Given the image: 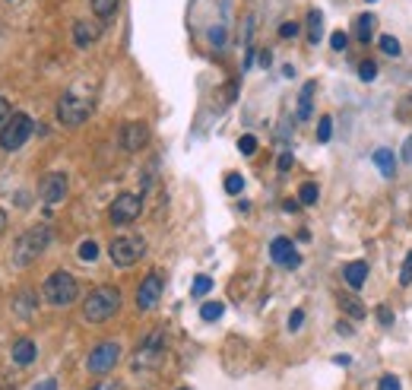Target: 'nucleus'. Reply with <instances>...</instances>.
<instances>
[{
	"mask_svg": "<svg viewBox=\"0 0 412 390\" xmlns=\"http://www.w3.org/2000/svg\"><path fill=\"white\" fill-rule=\"evenodd\" d=\"M118 311H120V289H114V286L92 289V295L82 301V317H86L89 324H105V320H111Z\"/></svg>",
	"mask_w": 412,
	"mask_h": 390,
	"instance_id": "1",
	"label": "nucleus"
},
{
	"mask_svg": "<svg viewBox=\"0 0 412 390\" xmlns=\"http://www.w3.org/2000/svg\"><path fill=\"white\" fill-rule=\"evenodd\" d=\"M42 295H44V301H48V305L67 308L70 301H76V295H80V282H76L67 270H54V273L44 279Z\"/></svg>",
	"mask_w": 412,
	"mask_h": 390,
	"instance_id": "2",
	"label": "nucleus"
},
{
	"mask_svg": "<svg viewBox=\"0 0 412 390\" xmlns=\"http://www.w3.org/2000/svg\"><path fill=\"white\" fill-rule=\"evenodd\" d=\"M48 241H51V229H44V225H35V229H29L23 238H16V248H13L16 267H29L35 257H42Z\"/></svg>",
	"mask_w": 412,
	"mask_h": 390,
	"instance_id": "3",
	"label": "nucleus"
},
{
	"mask_svg": "<svg viewBox=\"0 0 412 390\" xmlns=\"http://www.w3.org/2000/svg\"><path fill=\"white\" fill-rule=\"evenodd\" d=\"M89 115H92V102L76 96V92H63L61 102H57V121L63 127H80L89 121Z\"/></svg>",
	"mask_w": 412,
	"mask_h": 390,
	"instance_id": "4",
	"label": "nucleus"
},
{
	"mask_svg": "<svg viewBox=\"0 0 412 390\" xmlns=\"http://www.w3.org/2000/svg\"><path fill=\"white\" fill-rule=\"evenodd\" d=\"M32 130H35V124H32L29 115H23V111L10 115V121L0 127V149H6V153L19 149V146H23V143L32 137Z\"/></svg>",
	"mask_w": 412,
	"mask_h": 390,
	"instance_id": "5",
	"label": "nucleus"
},
{
	"mask_svg": "<svg viewBox=\"0 0 412 390\" xmlns=\"http://www.w3.org/2000/svg\"><path fill=\"white\" fill-rule=\"evenodd\" d=\"M108 254H111V260L118 267H133L146 254V241L139 235H118L111 241V248H108Z\"/></svg>",
	"mask_w": 412,
	"mask_h": 390,
	"instance_id": "6",
	"label": "nucleus"
},
{
	"mask_svg": "<svg viewBox=\"0 0 412 390\" xmlns=\"http://www.w3.org/2000/svg\"><path fill=\"white\" fill-rule=\"evenodd\" d=\"M139 213H143V200H139L137 194H118L114 203L108 206V219H111L114 225H130Z\"/></svg>",
	"mask_w": 412,
	"mask_h": 390,
	"instance_id": "7",
	"label": "nucleus"
},
{
	"mask_svg": "<svg viewBox=\"0 0 412 390\" xmlns=\"http://www.w3.org/2000/svg\"><path fill=\"white\" fill-rule=\"evenodd\" d=\"M118 358H120V346L118 343H99L92 352H89L86 368L92 371V375H108V371L118 365Z\"/></svg>",
	"mask_w": 412,
	"mask_h": 390,
	"instance_id": "8",
	"label": "nucleus"
},
{
	"mask_svg": "<svg viewBox=\"0 0 412 390\" xmlns=\"http://www.w3.org/2000/svg\"><path fill=\"white\" fill-rule=\"evenodd\" d=\"M162 346H165L162 330L149 333V336L143 339V346L133 352V368H152V365L158 362V356H162Z\"/></svg>",
	"mask_w": 412,
	"mask_h": 390,
	"instance_id": "9",
	"label": "nucleus"
},
{
	"mask_svg": "<svg viewBox=\"0 0 412 390\" xmlns=\"http://www.w3.org/2000/svg\"><path fill=\"white\" fill-rule=\"evenodd\" d=\"M38 197H42L44 203H61V200L67 197V175L48 172L42 178V184H38Z\"/></svg>",
	"mask_w": 412,
	"mask_h": 390,
	"instance_id": "10",
	"label": "nucleus"
},
{
	"mask_svg": "<svg viewBox=\"0 0 412 390\" xmlns=\"http://www.w3.org/2000/svg\"><path fill=\"white\" fill-rule=\"evenodd\" d=\"M146 143H149V127H146L143 121H130L120 127V146H124L127 153H139Z\"/></svg>",
	"mask_w": 412,
	"mask_h": 390,
	"instance_id": "11",
	"label": "nucleus"
},
{
	"mask_svg": "<svg viewBox=\"0 0 412 390\" xmlns=\"http://www.w3.org/2000/svg\"><path fill=\"white\" fill-rule=\"evenodd\" d=\"M158 298H162V276L149 273L137 289V308L139 311H149V308H156Z\"/></svg>",
	"mask_w": 412,
	"mask_h": 390,
	"instance_id": "12",
	"label": "nucleus"
},
{
	"mask_svg": "<svg viewBox=\"0 0 412 390\" xmlns=\"http://www.w3.org/2000/svg\"><path fill=\"white\" fill-rule=\"evenodd\" d=\"M270 257L279 263V267H289V270H295L298 263H301V257H298L295 244H292L289 238H276V241L270 244Z\"/></svg>",
	"mask_w": 412,
	"mask_h": 390,
	"instance_id": "13",
	"label": "nucleus"
},
{
	"mask_svg": "<svg viewBox=\"0 0 412 390\" xmlns=\"http://www.w3.org/2000/svg\"><path fill=\"white\" fill-rule=\"evenodd\" d=\"M99 35H101L99 23H92V20L73 23V42H76V48H89L92 42H99Z\"/></svg>",
	"mask_w": 412,
	"mask_h": 390,
	"instance_id": "14",
	"label": "nucleus"
},
{
	"mask_svg": "<svg viewBox=\"0 0 412 390\" xmlns=\"http://www.w3.org/2000/svg\"><path fill=\"white\" fill-rule=\"evenodd\" d=\"M342 276H346V282H349L352 289H361V286H365V279H368V263H365V260H352V263H346Z\"/></svg>",
	"mask_w": 412,
	"mask_h": 390,
	"instance_id": "15",
	"label": "nucleus"
},
{
	"mask_svg": "<svg viewBox=\"0 0 412 390\" xmlns=\"http://www.w3.org/2000/svg\"><path fill=\"white\" fill-rule=\"evenodd\" d=\"M35 356H38V349L32 339H16V343H13V362L16 365H32Z\"/></svg>",
	"mask_w": 412,
	"mask_h": 390,
	"instance_id": "16",
	"label": "nucleus"
},
{
	"mask_svg": "<svg viewBox=\"0 0 412 390\" xmlns=\"http://www.w3.org/2000/svg\"><path fill=\"white\" fill-rule=\"evenodd\" d=\"M314 80L301 86V96H298V121H308L311 111H314Z\"/></svg>",
	"mask_w": 412,
	"mask_h": 390,
	"instance_id": "17",
	"label": "nucleus"
},
{
	"mask_svg": "<svg viewBox=\"0 0 412 390\" xmlns=\"http://www.w3.org/2000/svg\"><path fill=\"white\" fill-rule=\"evenodd\" d=\"M371 159H374V165H377V172L384 175V178H390V175L397 172V159H393L390 149H377V153H374Z\"/></svg>",
	"mask_w": 412,
	"mask_h": 390,
	"instance_id": "18",
	"label": "nucleus"
},
{
	"mask_svg": "<svg viewBox=\"0 0 412 390\" xmlns=\"http://www.w3.org/2000/svg\"><path fill=\"white\" fill-rule=\"evenodd\" d=\"M374 29H377V20H374V13H365L355 20V35H358L361 42H371Z\"/></svg>",
	"mask_w": 412,
	"mask_h": 390,
	"instance_id": "19",
	"label": "nucleus"
},
{
	"mask_svg": "<svg viewBox=\"0 0 412 390\" xmlns=\"http://www.w3.org/2000/svg\"><path fill=\"white\" fill-rule=\"evenodd\" d=\"M320 32H323V13L320 10H311L308 13V42L317 45L320 42Z\"/></svg>",
	"mask_w": 412,
	"mask_h": 390,
	"instance_id": "20",
	"label": "nucleus"
},
{
	"mask_svg": "<svg viewBox=\"0 0 412 390\" xmlns=\"http://www.w3.org/2000/svg\"><path fill=\"white\" fill-rule=\"evenodd\" d=\"M339 305H342V311H349V317H352V320L365 317V305H361L355 295H339Z\"/></svg>",
	"mask_w": 412,
	"mask_h": 390,
	"instance_id": "21",
	"label": "nucleus"
},
{
	"mask_svg": "<svg viewBox=\"0 0 412 390\" xmlns=\"http://www.w3.org/2000/svg\"><path fill=\"white\" fill-rule=\"evenodd\" d=\"M92 10L99 20H111L118 13V0H92Z\"/></svg>",
	"mask_w": 412,
	"mask_h": 390,
	"instance_id": "22",
	"label": "nucleus"
},
{
	"mask_svg": "<svg viewBox=\"0 0 412 390\" xmlns=\"http://www.w3.org/2000/svg\"><path fill=\"white\" fill-rule=\"evenodd\" d=\"M16 311H19V317H32L35 314V295L32 292H23L16 298Z\"/></svg>",
	"mask_w": 412,
	"mask_h": 390,
	"instance_id": "23",
	"label": "nucleus"
},
{
	"mask_svg": "<svg viewBox=\"0 0 412 390\" xmlns=\"http://www.w3.org/2000/svg\"><path fill=\"white\" fill-rule=\"evenodd\" d=\"M222 311H225V305H222V301H206V305L200 308L203 320H209V324H213V320H219V317H222Z\"/></svg>",
	"mask_w": 412,
	"mask_h": 390,
	"instance_id": "24",
	"label": "nucleus"
},
{
	"mask_svg": "<svg viewBox=\"0 0 412 390\" xmlns=\"http://www.w3.org/2000/svg\"><path fill=\"white\" fill-rule=\"evenodd\" d=\"M317 197H320V191H317V184H301V191H298V203H304V206H311V203H317Z\"/></svg>",
	"mask_w": 412,
	"mask_h": 390,
	"instance_id": "25",
	"label": "nucleus"
},
{
	"mask_svg": "<svg viewBox=\"0 0 412 390\" xmlns=\"http://www.w3.org/2000/svg\"><path fill=\"white\" fill-rule=\"evenodd\" d=\"M225 191L232 194V197H235V194H241V191H244V178H241L238 172H228L225 175Z\"/></svg>",
	"mask_w": 412,
	"mask_h": 390,
	"instance_id": "26",
	"label": "nucleus"
},
{
	"mask_svg": "<svg viewBox=\"0 0 412 390\" xmlns=\"http://www.w3.org/2000/svg\"><path fill=\"white\" fill-rule=\"evenodd\" d=\"M380 51L390 54V58H397V54L403 51V45H399V42L393 39V35H384V39H380Z\"/></svg>",
	"mask_w": 412,
	"mask_h": 390,
	"instance_id": "27",
	"label": "nucleus"
},
{
	"mask_svg": "<svg viewBox=\"0 0 412 390\" xmlns=\"http://www.w3.org/2000/svg\"><path fill=\"white\" fill-rule=\"evenodd\" d=\"M209 289H213V279H209V276H196V279H194V289H190V292H194L196 298H203V295H209Z\"/></svg>",
	"mask_w": 412,
	"mask_h": 390,
	"instance_id": "28",
	"label": "nucleus"
},
{
	"mask_svg": "<svg viewBox=\"0 0 412 390\" xmlns=\"http://www.w3.org/2000/svg\"><path fill=\"white\" fill-rule=\"evenodd\" d=\"M95 257H99V244H95V241H82V244H80V260L92 263Z\"/></svg>",
	"mask_w": 412,
	"mask_h": 390,
	"instance_id": "29",
	"label": "nucleus"
},
{
	"mask_svg": "<svg viewBox=\"0 0 412 390\" xmlns=\"http://www.w3.org/2000/svg\"><path fill=\"white\" fill-rule=\"evenodd\" d=\"M399 286H412V251L406 254L403 270H399Z\"/></svg>",
	"mask_w": 412,
	"mask_h": 390,
	"instance_id": "30",
	"label": "nucleus"
},
{
	"mask_svg": "<svg viewBox=\"0 0 412 390\" xmlns=\"http://www.w3.org/2000/svg\"><path fill=\"white\" fill-rule=\"evenodd\" d=\"M358 77L365 80V83H371V80L377 77V64H374V61H361V67H358Z\"/></svg>",
	"mask_w": 412,
	"mask_h": 390,
	"instance_id": "31",
	"label": "nucleus"
},
{
	"mask_svg": "<svg viewBox=\"0 0 412 390\" xmlns=\"http://www.w3.org/2000/svg\"><path fill=\"white\" fill-rule=\"evenodd\" d=\"M330 134H333V121H330V118H320V124H317V140L330 143Z\"/></svg>",
	"mask_w": 412,
	"mask_h": 390,
	"instance_id": "32",
	"label": "nucleus"
},
{
	"mask_svg": "<svg viewBox=\"0 0 412 390\" xmlns=\"http://www.w3.org/2000/svg\"><path fill=\"white\" fill-rule=\"evenodd\" d=\"M238 149H241L244 156H254V153H257V140H254L251 134H244V137L238 140Z\"/></svg>",
	"mask_w": 412,
	"mask_h": 390,
	"instance_id": "33",
	"label": "nucleus"
},
{
	"mask_svg": "<svg viewBox=\"0 0 412 390\" xmlns=\"http://www.w3.org/2000/svg\"><path fill=\"white\" fill-rule=\"evenodd\" d=\"M377 390H399V381H397V375H384L377 381Z\"/></svg>",
	"mask_w": 412,
	"mask_h": 390,
	"instance_id": "34",
	"label": "nucleus"
},
{
	"mask_svg": "<svg viewBox=\"0 0 412 390\" xmlns=\"http://www.w3.org/2000/svg\"><path fill=\"white\" fill-rule=\"evenodd\" d=\"M279 35H282V39H295V35H298V23H282V26H279Z\"/></svg>",
	"mask_w": 412,
	"mask_h": 390,
	"instance_id": "35",
	"label": "nucleus"
},
{
	"mask_svg": "<svg viewBox=\"0 0 412 390\" xmlns=\"http://www.w3.org/2000/svg\"><path fill=\"white\" fill-rule=\"evenodd\" d=\"M301 324H304V311H301V308H295V311H292V317H289V330H298Z\"/></svg>",
	"mask_w": 412,
	"mask_h": 390,
	"instance_id": "36",
	"label": "nucleus"
},
{
	"mask_svg": "<svg viewBox=\"0 0 412 390\" xmlns=\"http://www.w3.org/2000/svg\"><path fill=\"white\" fill-rule=\"evenodd\" d=\"M330 48H333V51H342V48H346V32H333V39H330Z\"/></svg>",
	"mask_w": 412,
	"mask_h": 390,
	"instance_id": "37",
	"label": "nucleus"
},
{
	"mask_svg": "<svg viewBox=\"0 0 412 390\" xmlns=\"http://www.w3.org/2000/svg\"><path fill=\"white\" fill-rule=\"evenodd\" d=\"M377 320H380V324H384V327H390L393 314H390V308H387V305H380V308H377Z\"/></svg>",
	"mask_w": 412,
	"mask_h": 390,
	"instance_id": "38",
	"label": "nucleus"
},
{
	"mask_svg": "<svg viewBox=\"0 0 412 390\" xmlns=\"http://www.w3.org/2000/svg\"><path fill=\"white\" fill-rule=\"evenodd\" d=\"M209 42H213V45H225V29H213V32H209Z\"/></svg>",
	"mask_w": 412,
	"mask_h": 390,
	"instance_id": "39",
	"label": "nucleus"
},
{
	"mask_svg": "<svg viewBox=\"0 0 412 390\" xmlns=\"http://www.w3.org/2000/svg\"><path fill=\"white\" fill-rule=\"evenodd\" d=\"M6 121H10V102L0 99V124H6Z\"/></svg>",
	"mask_w": 412,
	"mask_h": 390,
	"instance_id": "40",
	"label": "nucleus"
},
{
	"mask_svg": "<svg viewBox=\"0 0 412 390\" xmlns=\"http://www.w3.org/2000/svg\"><path fill=\"white\" fill-rule=\"evenodd\" d=\"M403 162H412V137H406V143H403Z\"/></svg>",
	"mask_w": 412,
	"mask_h": 390,
	"instance_id": "41",
	"label": "nucleus"
},
{
	"mask_svg": "<svg viewBox=\"0 0 412 390\" xmlns=\"http://www.w3.org/2000/svg\"><path fill=\"white\" fill-rule=\"evenodd\" d=\"M289 168H292V156L282 153V156H279V172H289Z\"/></svg>",
	"mask_w": 412,
	"mask_h": 390,
	"instance_id": "42",
	"label": "nucleus"
},
{
	"mask_svg": "<svg viewBox=\"0 0 412 390\" xmlns=\"http://www.w3.org/2000/svg\"><path fill=\"white\" fill-rule=\"evenodd\" d=\"M35 390H57V381H54V377H48V381L35 384Z\"/></svg>",
	"mask_w": 412,
	"mask_h": 390,
	"instance_id": "43",
	"label": "nucleus"
},
{
	"mask_svg": "<svg viewBox=\"0 0 412 390\" xmlns=\"http://www.w3.org/2000/svg\"><path fill=\"white\" fill-rule=\"evenodd\" d=\"M282 206H285V210H289V213H295V210H298V200H285Z\"/></svg>",
	"mask_w": 412,
	"mask_h": 390,
	"instance_id": "44",
	"label": "nucleus"
},
{
	"mask_svg": "<svg viewBox=\"0 0 412 390\" xmlns=\"http://www.w3.org/2000/svg\"><path fill=\"white\" fill-rule=\"evenodd\" d=\"M4 229H6V213L0 210V232H4Z\"/></svg>",
	"mask_w": 412,
	"mask_h": 390,
	"instance_id": "45",
	"label": "nucleus"
},
{
	"mask_svg": "<svg viewBox=\"0 0 412 390\" xmlns=\"http://www.w3.org/2000/svg\"><path fill=\"white\" fill-rule=\"evenodd\" d=\"M177 390H190V387H177Z\"/></svg>",
	"mask_w": 412,
	"mask_h": 390,
	"instance_id": "46",
	"label": "nucleus"
},
{
	"mask_svg": "<svg viewBox=\"0 0 412 390\" xmlns=\"http://www.w3.org/2000/svg\"><path fill=\"white\" fill-rule=\"evenodd\" d=\"M92 390H101V387H92Z\"/></svg>",
	"mask_w": 412,
	"mask_h": 390,
	"instance_id": "47",
	"label": "nucleus"
},
{
	"mask_svg": "<svg viewBox=\"0 0 412 390\" xmlns=\"http://www.w3.org/2000/svg\"><path fill=\"white\" fill-rule=\"evenodd\" d=\"M368 4H374V0H368Z\"/></svg>",
	"mask_w": 412,
	"mask_h": 390,
	"instance_id": "48",
	"label": "nucleus"
}]
</instances>
